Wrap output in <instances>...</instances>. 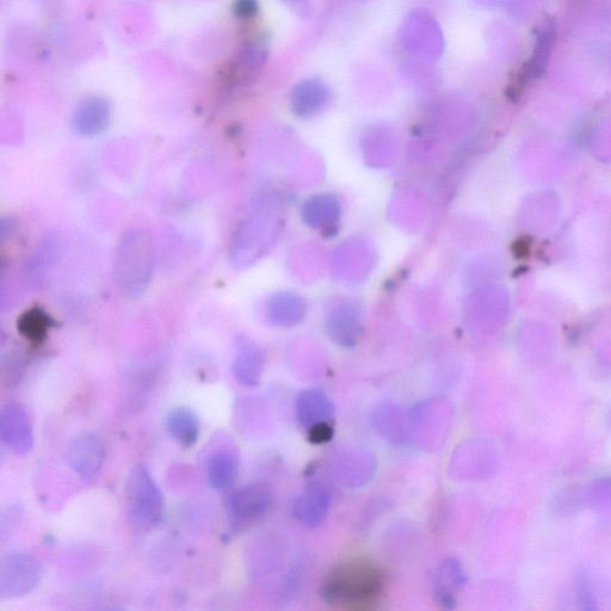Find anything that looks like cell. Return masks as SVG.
Instances as JSON below:
<instances>
[{"label":"cell","instance_id":"8992f818","mask_svg":"<svg viewBox=\"0 0 611 611\" xmlns=\"http://www.w3.org/2000/svg\"><path fill=\"white\" fill-rule=\"evenodd\" d=\"M332 459V473L338 483L347 489H360L375 473L374 455L364 448L347 447L338 450Z\"/></svg>","mask_w":611,"mask_h":611},{"label":"cell","instance_id":"9c48e42d","mask_svg":"<svg viewBox=\"0 0 611 611\" xmlns=\"http://www.w3.org/2000/svg\"><path fill=\"white\" fill-rule=\"evenodd\" d=\"M331 504V495L326 486L314 481L295 499L293 514L296 520L307 527H317L325 520Z\"/></svg>","mask_w":611,"mask_h":611},{"label":"cell","instance_id":"7a4b0ae2","mask_svg":"<svg viewBox=\"0 0 611 611\" xmlns=\"http://www.w3.org/2000/svg\"><path fill=\"white\" fill-rule=\"evenodd\" d=\"M154 268L151 237L143 230L123 234L114 258V280L127 296H139L150 285Z\"/></svg>","mask_w":611,"mask_h":611},{"label":"cell","instance_id":"7c38bea8","mask_svg":"<svg viewBox=\"0 0 611 611\" xmlns=\"http://www.w3.org/2000/svg\"><path fill=\"white\" fill-rule=\"evenodd\" d=\"M110 122V107L100 97L89 98L77 108L73 116L74 129L79 134L97 135L106 129Z\"/></svg>","mask_w":611,"mask_h":611},{"label":"cell","instance_id":"9a60e30c","mask_svg":"<svg viewBox=\"0 0 611 611\" xmlns=\"http://www.w3.org/2000/svg\"><path fill=\"white\" fill-rule=\"evenodd\" d=\"M165 425L171 437L185 448L193 447L199 441V418L187 407L172 410L166 417Z\"/></svg>","mask_w":611,"mask_h":611},{"label":"cell","instance_id":"e0dca14e","mask_svg":"<svg viewBox=\"0 0 611 611\" xmlns=\"http://www.w3.org/2000/svg\"><path fill=\"white\" fill-rule=\"evenodd\" d=\"M51 327V320L41 310H30L18 322V329L30 342L40 343Z\"/></svg>","mask_w":611,"mask_h":611},{"label":"cell","instance_id":"2e32d148","mask_svg":"<svg viewBox=\"0 0 611 611\" xmlns=\"http://www.w3.org/2000/svg\"><path fill=\"white\" fill-rule=\"evenodd\" d=\"M374 424L376 431L392 443H401L409 434V423L403 410L394 404H385L375 411Z\"/></svg>","mask_w":611,"mask_h":611},{"label":"cell","instance_id":"52a82bcc","mask_svg":"<svg viewBox=\"0 0 611 611\" xmlns=\"http://www.w3.org/2000/svg\"><path fill=\"white\" fill-rule=\"evenodd\" d=\"M106 449L94 434H82L74 438L66 452V462L72 471L84 481L95 480L100 475Z\"/></svg>","mask_w":611,"mask_h":611},{"label":"cell","instance_id":"5bb4252c","mask_svg":"<svg viewBox=\"0 0 611 611\" xmlns=\"http://www.w3.org/2000/svg\"><path fill=\"white\" fill-rule=\"evenodd\" d=\"M239 460L230 449H221L209 456L207 477L209 485L218 491H226L236 483Z\"/></svg>","mask_w":611,"mask_h":611},{"label":"cell","instance_id":"4fadbf2b","mask_svg":"<svg viewBox=\"0 0 611 611\" xmlns=\"http://www.w3.org/2000/svg\"><path fill=\"white\" fill-rule=\"evenodd\" d=\"M264 368L262 351L256 345L239 342L237 355L233 362V375L240 385L256 387L261 382Z\"/></svg>","mask_w":611,"mask_h":611},{"label":"cell","instance_id":"277c9868","mask_svg":"<svg viewBox=\"0 0 611 611\" xmlns=\"http://www.w3.org/2000/svg\"><path fill=\"white\" fill-rule=\"evenodd\" d=\"M273 506V492L267 484L255 483L234 491L227 502V516L231 532L240 533L263 517Z\"/></svg>","mask_w":611,"mask_h":611},{"label":"cell","instance_id":"3957f363","mask_svg":"<svg viewBox=\"0 0 611 611\" xmlns=\"http://www.w3.org/2000/svg\"><path fill=\"white\" fill-rule=\"evenodd\" d=\"M129 520L139 530H151L162 521L164 498L156 480L145 465H137L129 473L126 484Z\"/></svg>","mask_w":611,"mask_h":611},{"label":"cell","instance_id":"ba28073f","mask_svg":"<svg viewBox=\"0 0 611 611\" xmlns=\"http://www.w3.org/2000/svg\"><path fill=\"white\" fill-rule=\"evenodd\" d=\"M0 438L4 446L17 455L28 454L33 449V425L21 405L10 403L2 407Z\"/></svg>","mask_w":611,"mask_h":611},{"label":"cell","instance_id":"ac0fdd59","mask_svg":"<svg viewBox=\"0 0 611 611\" xmlns=\"http://www.w3.org/2000/svg\"><path fill=\"white\" fill-rule=\"evenodd\" d=\"M333 432L331 423L314 425L308 429V440L314 444H324L332 440Z\"/></svg>","mask_w":611,"mask_h":611},{"label":"cell","instance_id":"8fae6325","mask_svg":"<svg viewBox=\"0 0 611 611\" xmlns=\"http://www.w3.org/2000/svg\"><path fill=\"white\" fill-rule=\"evenodd\" d=\"M464 584L465 575L459 561L453 558L444 560L438 567L434 578L436 601L443 608H455L456 597Z\"/></svg>","mask_w":611,"mask_h":611},{"label":"cell","instance_id":"d6986e66","mask_svg":"<svg viewBox=\"0 0 611 611\" xmlns=\"http://www.w3.org/2000/svg\"><path fill=\"white\" fill-rule=\"evenodd\" d=\"M257 11L256 0H238L236 4V12L240 17H250L255 15Z\"/></svg>","mask_w":611,"mask_h":611},{"label":"cell","instance_id":"30bf717a","mask_svg":"<svg viewBox=\"0 0 611 611\" xmlns=\"http://www.w3.org/2000/svg\"><path fill=\"white\" fill-rule=\"evenodd\" d=\"M296 415L302 427L311 429L314 425L331 423L335 417V406L326 394L319 390H307L296 400Z\"/></svg>","mask_w":611,"mask_h":611},{"label":"cell","instance_id":"6da1fadb","mask_svg":"<svg viewBox=\"0 0 611 611\" xmlns=\"http://www.w3.org/2000/svg\"><path fill=\"white\" fill-rule=\"evenodd\" d=\"M384 590V577L378 567L368 561H349L336 567L325 579L324 600L338 609L369 608Z\"/></svg>","mask_w":611,"mask_h":611},{"label":"cell","instance_id":"5b68a950","mask_svg":"<svg viewBox=\"0 0 611 611\" xmlns=\"http://www.w3.org/2000/svg\"><path fill=\"white\" fill-rule=\"evenodd\" d=\"M42 566L34 555L26 552L6 554L0 563V596L22 597L40 584Z\"/></svg>","mask_w":611,"mask_h":611}]
</instances>
